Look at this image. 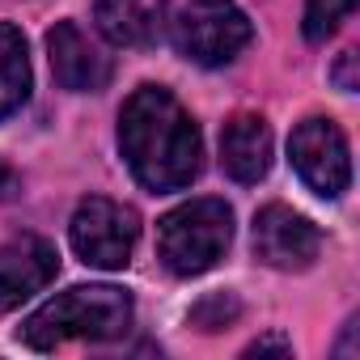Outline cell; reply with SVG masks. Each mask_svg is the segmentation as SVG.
<instances>
[{"mask_svg":"<svg viewBox=\"0 0 360 360\" xmlns=\"http://www.w3.org/2000/svg\"><path fill=\"white\" fill-rule=\"evenodd\" d=\"M119 148L148 191H183L204 165V140L195 119L169 89L144 85L127 98L119 115Z\"/></svg>","mask_w":360,"mask_h":360,"instance_id":"1","label":"cell"},{"mask_svg":"<svg viewBox=\"0 0 360 360\" xmlns=\"http://www.w3.org/2000/svg\"><path fill=\"white\" fill-rule=\"evenodd\" d=\"M131 297L115 284H77L60 297H51L47 305H39L18 339L34 352H51V347H64L72 339H89V343H102V339H119L127 335L131 326Z\"/></svg>","mask_w":360,"mask_h":360,"instance_id":"2","label":"cell"},{"mask_svg":"<svg viewBox=\"0 0 360 360\" xmlns=\"http://www.w3.org/2000/svg\"><path fill=\"white\" fill-rule=\"evenodd\" d=\"M233 242V208L225 200H191L178 204L157 225V259L174 276L212 271Z\"/></svg>","mask_w":360,"mask_h":360,"instance_id":"3","label":"cell"},{"mask_svg":"<svg viewBox=\"0 0 360 360\" xmlns=\"http://www.w3.org/2000/svg\"><path fill=\"white\" fill-rule=\"evenodd\" d=\"M174 47L200 68H221L238 60L250 43V18L233 0H187L174 18Z\"/></svg>","mask_w":360,"mask_h":360,"instance_id":"4","label":"cell"},{"mask_svg":"<svg viewBox=\"0 0 360 360\" xmlns=\"http://www.w3.org/2000/svg\"><path fill=\"white\" fill-rule=\"evenodd\" d=\"M136 238H140L136 212L115 204V200H102V195L81 200L77 212H72V225H68V242H72L77 259L89 263V267H102V271L127 267L131 250H136Z\"/></svg>","mask_w":360,"mask_h":360,"instance_id":"5","label":"cell"},{"mask_svg":"<svg viewBox=\"0 0 360 360\" xmlns=\"http://www.w3.org/2000/svg\"><path fill=\"white\" fill-rule=\"evenodd\" d=\"M288 157H292V169L301 174V183L322 195V200H339L352 183V153H347V140L343 131L322 119V115H309L292 127L288 136Z\"/></svg>","mask_w":360,"mask_h":360,"instance_id":"6","label":"cell"},{"mask_svg":"<svg viewBox=\"0 0 360 360\" xmlns=\"http://www.w3.org/2000/svg\"><path fill=\"white\" fill-rule=\"evenodd\" d=\"M322 250V233L314 229L309 217L284 208V204H267L255 217V255L259 263L276 267V271H305L314 267Z\"/></svg>","mask_w":360,"mask_h":360,"instance_id":"7","label":"cell"},{"mask_svg":"<svg viewBox=\"0 0 360 360\" xmlns=\"http://www.w3.org/2000/svg\"><path fill=\"white\" fill-rule=\"evenodd\" d=\"M60 271V255L39 233H18L0 246V314L18 309L34 292H43Z\"/></svg>","mask_w":360,"mask_h":360,"instance_id":"8","label":"cell"},{"mask_svg":"<svg viewBox=\"0 0 360 360\" xmlns=\"http://www.w3.org/2000/svg\"><path fill=\"white\" fill-rule=\"evenodd\" d=\"M47 60L60 89L68 94H98L110 81V56L77 22H56V30L47 34Z\"/></svg>","mask_w":360,"mask_h":360,"instance_id":"9","label":"cell"},{"mask_svg":"<svg viewBox=\"0 0 360 360\" xmlns=\"http://www.w3.org/2000/svg\"><path fill=\"white\" fill-rule=\"evenodd\" d=\"M221 165L233 183L250 187L271 169V127L263 115H233L221 131Z\"/></svg>","mask_w":360,"mask_h":360,"instance_id":"10","label":"cell"},{"mask_svg":"<svg viewBox=\"0 0 360 360\" xmlns=\"http://www.w3.org/2000/svg\"><path fill=\"white\" fill-rule=\"evenodd\" d=\"M94 22L115 47H148L165 26V0H94Z\"/></svg>","mask_w":360,"mask_h":360,"instance_id":"11","label":"cell"},{"mask_svg":"<svg viewBox=\"0 0 360 360\" xmlns=\"http://www.w3.org/2000/svg\"><path fill=\"white\" fill-rule=\"evenodd\" d=\"M30 98V56H26V34L9 22H0V119L22 110Z\"/></svg>","mask_w":360,"mask_h":360,"instance_id":"12","label":"cell"},{"mask_svg":"<svg viewBox=\"0 0 360 360\" xmlns=\"http://www.w3.org/2000/svg\"><path fill=\"white\" fill-rule=\"evenodd\" d=\"M356 9V0H305V39L322 43L326 34H335V26Z\"/></svg>","mask_w":360,"mask_h":360,"instance_id":"13","label":"cell"},{"mask_svg":"<svg viewBox=\"0 0 360 360\" xmlns=\"http://www.w3.org/2000/svg\"><path fill=\"white\" fill-rule=\"evenodd\" d=\"M229 318H238V301H233L229 292H225V297H212V301H204V305L191 309V322L204 326V330H217V326H225Z\"/></svg>","mask_w":360,"mask_h":360,"instance_id":"14","label":"cell"},{"mask_svg":"<svg viewBox=\"0 0 360 360\" xmlns=\"http://www.w3.org/2000/svg\"><path fill=\"white\" fill-rule=\"evenodd\" d=\"M263 352H280V356H288V352H292V343H288V339H280V335H271V339H259V343H250V347H246V356H263Z\"/></svg>","mask_w":360,"mask_h":360,"instance_id":"15","label":"cell"},{"mask_svg":"<svg viewBox=\"0 0 360 360\" xmlns=\"http://www.w3.org/2000/svg\"><path fill=\"white\" fill-rule=\"evenodd\" d=\"M13 195H18V174H13V165L0 161V204L13 200Z\"/></svg>","mask_w":360,"mask_h":360,"instance_id":"16","label":"cell"}]
</instances>
